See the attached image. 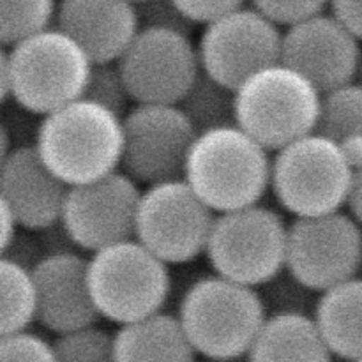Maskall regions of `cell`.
<instances>
[{
	"label": "cell",
	"instance_id": "obj_1",
	"mask_svg": "<svg viewBox=\"0 0 362 362\" xmlns=\"http://www.w3.org/2000/svg\"><path fill=\"white\" fill-rule=\"evenodd\" d=\"M92 66L90 57L71 35L49 27L4 48L2 101L45 117L83 98Z\"/></svg>",
	"mask_w": 362,
	"mask_h": 362
},
{
	"label": "cell",
	"instance_id": "obj_2",
	"mask_svg": "<svg viewBox=\"0 0 362 362\" xmlns=\"http://www.w3.org/2000/svg\"><path fill=\"white\" fill-rule=\"evenodd\" d=\"M34 145L42 161L69 187L92 182L120 170L122 115L80 98L42 117Z\"/></svg>",
	"mask_w": 362,
	"mask_h": 362
},
{
	"label": "cell",
	"instance_id": "obj_3",
	"mask_svg": "<svg viewBox=\"0 0 362 362\" xmlns=\"http://www.w3.org/2000/svg\"><path fill=\"white\" fill-rule=\"evenodd\" d=\"M272 154L237 124L198 133L186 163V182L216 212L260 204L271 191Z\"/></svg>",
	"mask_w": 362,
	"mask_h": 362
},
{
	"label": "cell",
	"instance_id": "obj_4",
	"mask_svg": "<svg viewBox=\"0 0 362 362\" xmlns=\"http://www.w3.org/2000/svg\"><path fill=\"white\" fill-rule=\"evenodd\" d=\"M177 317L198 356L233 362L247 356L269 313L255 286L214 272L187 286Z\"/></svg>",
	"mask_w": 362,
	"mask_h": 362
},
{
	"label": "cell",
	"instance_id": "obj_5",
	"mask_svg": "<svg viewBox=\"0 0 362 362\" xmlns=\"http://www.w3.org/2000/svg\"><path fill=\"white\" fill-rule=\"evenodd\" d=\"M322 95L304 74L279 60L235 88V124L276 152L317 131Z\"/></svg>",
	"mask_w": 362,
	"mask_h": 362
},
{
	"label": "cell",
	"instance_id": "obj_6",
	"mask_svg": "<svg viewBox=\"0 0 362 362\" xmlns=\"http://www.w3.org/2000/svg\"><path fill=\"white\" fill-rule=\"evenodd\" d=\"M354 166L334 140L315 131L272 154L271 191L279 207L296 218L343 211Z\"/></svg>",
	"mask_w": 362,
	"mask_h": 362
},
{
	"label": "cell",
	"instance_id": "obj_7",
	"mask_svg": "<svg viewBox=\"0 0 362 362\" xmlns=\"http://www.w3.org/2000/svg\"><path fill=\"white\" fill-rule=\"evenodd\" d=\"M88 286L99 317L120 327L163 311L172 274L165 260L131 237L90 253Z\"/></svg>",
	"mask_w": 362,
	"mask_h": 362
},
{
	"label": "cell",
	"instance_id": "obj_8",
	"mask_svg": "<svg viewBox=\"0 0 362 362\" xmlns=\"http://www.w3.org/2000/svg\"><path fill=\"white\" fill-rule=\"evenodd\" d=\"M288 225L262 204L216 216L207 257L212 271L247 286H267L286 271Z\"/></svg>",
	"mask_w": 362,
	"mask_h": 362
},
{
	"label": "cell",
	"instance_id": "obj_9",
	"mask_svg": "<svg viewBox=\"0 0 362 362\" xmlns=\"http://www.w3.org/2000/svg\"><path fill=\"white\" fill-rule=\"evenodd\" d=\"M216 212L186 179L145 186L134 237L168 265H184L207 251Z\"/></svg>",
	"mask_w": 362,
	"mask_h": 362
},
{
	"label": "cell",
	"instance_id": "obj_10",
	"mask_svg": "<svg viewBox=\"0 0 362 362\" xmlns=\"http://www.w3.org/2000/svg\"><path fill=\"white\" fill-rule=\"evenodd\" d=\"M361 271L362 225L350 212L296 218L288 225L286 272L306 290L322 293Z\"/></svg>",
	"mask_w": 362,
	"mask_h": 362
},
{
	"label": "cell",
	"instance_id": "obj_11",
	"mask_svg": "<svg viewBox=\"0 0 362 362\" xmlns=\"http://www.w3.org/2000/svg\"><path fill=\"white\" fill-rule=\"evenodd\" d=\"M122 122L120 170L140 186L184 179L198 131L179 105L140 103L124 113Z\"/></svg>",
	"mask_w": 362,
	"mask_h": 362
},
{
	"label": "cell",
	"instance_id": "obj_12",
	"mask_svg": "<svg viewBox=\"0 0 362 362\" xmlns=\"http://www.w3.org/2000/svg\"><path fill=\"white\" fill-rule=\"evenodd\" d=\"M117 64L134 105H179L202 73L198 45L168 28H140Z\"/></svg>",
	"mask_w": 362,
	"mask_h": 362
},
{
	"label": "cell",
	"instance_id": "obj_13",
	"mask_svg": "<svg viewBox=\"0 0 362 362\" xmlns=\"http://www.w3.org/2000/svg\"><path fill=\"white\" fill-rule=\"evenodd\" d=\"M281 48V27L255 7H239L204 25L198 41L202 69L233 90L257 71L279 62Z\"/></svg>",
	"mask_w": 362,
	"mask_h": 362
},
{
	"label": "cell",
	"instance_id": "obj_14",
	"mask_svg": "<svg viewBox=\"0 0 362 362\" xmlns=\"http://www.w3.org/2000/svg\"><path fill=\"white\" fill-rule=\"evenodd\" d=\"M141 193L140 184L124 170L71 186L60 223L78 250L95 253L134 237Z\"/></svg>",
	"mask_w": 362,
	"mask_h": 362
},
{
	"label": "cell",
	"instance_id": "obj_15",
	"mask_svg": "<svg viewBox=\"0 0 362 362\" xmlns=\"http://www.w3.org/2000/svg\"><path fill=\"white\" fill-rule=\"evenodd\" d=\"M361 42L334 14L320 13L283 30L281 62L325 94L359 76Z\"/></svg>",
	"mask_w": 362,
	"mask_h": 362
},
{
	"label": "cell",
	"instance_id": "obj_16",
	"mask_svg": "<svg viewBox=\"0 0 362 362\" xmlns=\"http://www.w3.org/2000/svg\"><path fill=\"white\" fill-rule=\"evenodd\" d=\"M37 322L53 334L95 325L99 317L88 286V258L78 251L48 253L32 267Z\"/></svg>",
	"mask_w": 362,
	"mask_h": 362
},
{
	"label": "cell",
	"instance_id": "obj_17",
	"mask_svg": "<svg viewBox=\"0 0 362 362\" xmlns=\"http://www.w3.org/2000/svg\"><path fill=\"white\" fill-rule=\"evenodd\" d=\"M69 186L42 161L35 145H18L2 158L0 202L21 228L41 232L60 221Z\"/></svg>",
	"mask_w": 362,
	"mask_h": 362
},
{
	"label": "cell",
	"instance_id": "obj_18",
	"mask_svg": "<svg viewBox=\"0 0 362 362\" xmlns=\"http://www.w3.org/2000/svg\"><path fill=\"white\" fill-rule=\"evenodd\" d=\"M55 27L87 52L94 64L117 62L140 32L136 4L129 0H60Z\"/></svg>",
	"mask_w": 362,
	"mask_h": 362
},
{
	"label": "cell",
	"instance_id": "obj_19",
	"mask_svg": "<svg viewBox=\"0 0 362 362\" xmlns=\"http://www.w3.org/2000/svg\"><path fill=\"white\" fill-rule=\"evenodd\" d=\"M246 362H334L313 315L271 313L251 345Z\"/></svg>",
	"mask_w": 362,
	"mask_h": 362
},
{
	"label": "cell",
	"instance_id": "obj_20",
	"mask_svg": "<svg viewBox=\"0 0 362 362\" xmlns=\"http://www.w3.org/2000/svg\"><path fill=\"white\" fill-rule=\"evenodd\" d=\"M117 362H197L177 315L166 311L120 325L115 332Z\"/></svg>",
	"mask_w": 362,
	"mask_h": 362
},
{
	"label": "cell",
	"instance_id": "obj_21",
	"mask_svg": "<svg viewBox=\"0 0 362 362\" xmlns=\"http://www.w3.org/2000/svg\"><path fill=\"white\" fill-rule=\"evenodd\" d=\"M315 322L329 349L341 361L362 359V278L343 281L318 296Z\"/></svg>",
	"mask_w": 362,
	"mask_h": 362
},
{
	"label": "cell",
	"instance_id": "obj_22",
	"mask_svg": "<svg viewBox=\"0 0 362 362\" xmlns=\"http://www.w3.org/2000/svg\"><path fill=\"white\" fill-rule=\"evenodd\" d=\"M318 133L334 140L354 165L362 159V81H350L322 95Z\"/></svg>",
	"mask_w": 362,
	"mask_h": 362
},
{
	"label": "cell",
	"instance_id": "obj_23",
	"mask_svg": "<svg viewBox=\"0 0 362 362\" xmlns=\"http://www.w3.org/2000/svg\"><path fill=\"white\" fill-rule=\"evenodd\" d=\"M0 332L28 331L37 320V288L32 267L2 257L0 260Z\"/></svg>",
	"mask_w": 362,
	"mask_h": 362
},
{
	"label": "cell",
	"instance_id": "obj_24",
	"mask_svg": "<svg viewBox=\"0 0 362 362\" xmlns=\"http://www.w3.org/2000/svg\"><path fill=\"white\" fill-rule=\"evenodd\" d=\"M179 106L198 133L235 124V90L202 69Z\"/></svg>",
	"mask_w": 362,
	"mask_h": 362
},
{
	"label": "cell",
	"instance_id": "obj_25",
	"mask_svg": "<svg viewBox=\"0 0 362 362\" xmlns=\"http://www.w3.org/2000/svg\"><path fill=\"white\" fill-rule=\"evenodd\" d=\"M57 11V0H0V39L4 46H13L53 27Z\"/></svg>",
	"mask_w": 362,
	"mask_h": 362
},
{
	"label": "cell",
	"instance_id": "obj_26",
	"mask_svg": "<svg viewBox=\"0 0 362 362\" xmlns=\"http://www.w3.org/2000/svg\"><path fill=\"white\" fill-rule=\"evenodd\" d=\"M57 362H117L115 334L98 325L57 336Z\"/></svg>",
	"mask_w": 362,
	"mask_h": 362
},
{
	"label": "cell",
	"instance_id": "obj_27",
	"mask_svg": "<svg viewBox=\"0 0 362 362\" xmlns=\"http://www.w3.org/2000/svg\"><path fill=\"white\" fill-rule=\"evenodd\" d=\"M83 98L99 103L119 115H124L129 110V103H133L117 62L92 66Z\"/></svg>",
	"mask_w": 362,
	"mask_h": 362
},
{
	"label": "cell",
	"instance_id": "obj_28",
	"mask_svg": "<svg viewBox=\"0 0 362 362\" xmlns=\"http://www.w3.org/2000/svg\"><path fill=\"white\" fill-rule=\"evenodd\" d=\"M0 362H57L55 345L28 331L2 334Z\"/></svg>",
	"mask_w": 362,
	"mask_h": 362
},
{
	"label": "cell",
	"instance_id": "obj_29",
	"mask_svg": "<svg viewBox=\"0 0 362 362\" xmlns=\"http://www.w3.org/2000/svg\"><path fill=\"white\" fill-rule=\"evenodd\" d=\"M255 9L286 28L324 13L331 0H251Z\"/></svg>",
	"mask_w": 362,
	"mask_h": 362
},
{
	"label": "cell",
	"instance_id": "obj_30",
	"mask_svg": "<svg viewBox=\"0 0 362 362\" xmlns=\"http://www.w3.org/2000/svg\"><path fill=\"white\" fill-rule=\"evenodd\" d=\"M136 7L141 28H168L191 35L197 27L173 0H145Z\"/></svg>",
	"mask_w": 362,
	"mask_h": 362
},
{
	"label": "cell",
	"instance_id": "obj_31",
	"mask_svg": "<svg viewBox=\"0 0 362 362\" xmlns=\"http://www.w3.org/2000/svg\"><path fill=\"white\" fill-rule=\"evenodd\" d=\"M179 9L197 25H207L216 18L243 7L244 0H173Z\"/></svg>",
	"mask_w": 362,
	"mask_h": 362
},
{
	"label": "cell",
	"instance_id": "obj_32",
	"mask_svg": "<svg viewBox=\"0 0 362 362\" xmlns=\"http://www.w3.org/2000/svg\"><path fill=\"white\" fill-rule=\"evenodd\" d=\"M331 13L362 41V0H331Z\"/></svg>",
	"mask_w": 362,
	"mask_h": 362
},
{
	"label": "cell",
	"instance_id": "obj_33",
	"mask_svg": "<svg viewBox=\"0 0 362 362\" xmlns=\"http://www.w3.org/2000/svg\"><path fill=\"white\" fill-rule=\"evenodd\" d=\"M349 212L362 225V159L354 166L352 191L349 198Z\"/></svg>",
	"mask_w": 362,
	"mask_h": 362
},
{
	"label": "cell",
	"instance_id": "obj_34",
	"mask_svg": "<svg viewBox=\"0 0 362 362\" xmlns=\"http://www.w3.org/2000/svg\"><path fill=\"white\" fill-rule=\"evenodd\" d=\"M0 209H2V233H0V240H2V251L13 244V240L18 237V230L21 228L20 221L16 219V216L13 214L9 207L6 204L0 202Z\"/></svg>",
	"mask_w": 362,
	"mask_h": 362
},
{
	"label": "cell",
	"instance_id": "obj_35",
	"mask_svg": "<svg viewBox=\"0 0 362 362\" xmlns=\"http://www.w3.org/2000/svg\"><path fill=\"white\" fill-rule=\"evenodd\" d=\"M129 2H133V4H140V2H145V0H129Z\"/></svg>",
	"mask_w": 362,
	"mask_h": 362
},
{
	"label": "cell",
	"instance_id": "obj_36",
	"mask_svg": "<svg viewBox=\"0 0 362 362\" xmlns=\"http://www.w3.org/2000/svg\"><path fill=\"white\" fill-rule=\"evenodd\" d=\"M352 362H362V359H357V361H352Z\"/></svg>",
	"mask_w": 362,
	"mask_h": 362
},
{
	"label": "cell",
	"instance_id": "obj_37",
	"mask_svg": "<svg viewBox=\"0 0 362 362\" xmlns=\"http://www.w3.org/2000/svg\"><path fill=\"white\" fill-rule=\"evenodd\" d=\"M361 76H362V67H361Z\"/></svg>",
	"mask_w": 362,
	"mask_h": 362
},
{
	"label": "cell",
	"instance_id": "obj_38",
	"mask_svg": "<svg viewBox=\"0 0 362 362\" xmlns=\"http://www.w3.org/2000/svg\"><path fill=\"white\" fill-rule=\"evenodd\" d=\"M212 362H214V361H212Z\"/></svg>",
	"mask_w": 362,
	"mask_h": 362
}]
</instances>
